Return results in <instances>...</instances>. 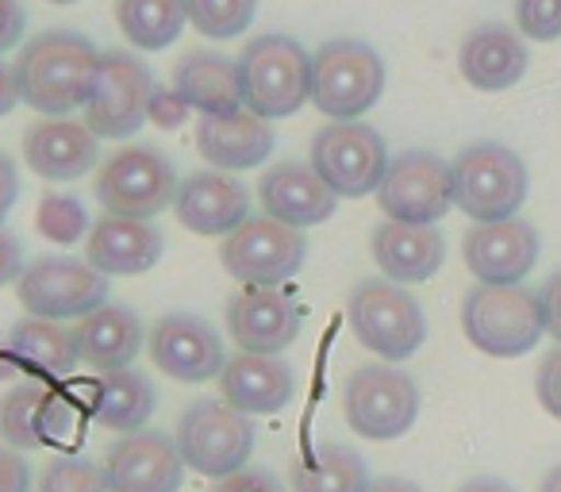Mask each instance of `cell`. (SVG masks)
<instances>
[{
  "label": "cell",
  "mask_w": 561,
  "mask_h": 492,
  "mask_svg": "<svg viewBox=\"0 0 561 492\" xmlns=\"http://www.w3.org/2000/svg\"><path fill=\"white\" fill-rule=\"evenodd\" d=\"M12 70H16L20 101L47 119H66L89 104L101 70V50L81 32H43L20 50Z\"/></svg>",
  "instance_id": "6da1fadb"
},
{
  "label": "cell",
  "mask_w": 561,
  "mask_h": 492,
  "mask_svg": "<svg viewBox=\"0 0 561 492\" xmlns=\"http://www.w3.org/2000/svg\"><path fill=\"white\" fill-rule=\"evenodd\" d=\"M242 108L262 119L297 116L312 101V55L289 35H257L239 55Z\"/></svg>",
  "instance_id": "7a4b0ae2"
},
{
  "label": "cell",
  "mask_w": 561,
  "mask_h": 492,
  "mask_svg": "<svg viewBox=\"0 0 561 492\" xmlns=\"http://www.w3.org/2000/svg\"><path fill=\"white\" fill-rule=\"evenodd\" d=\"M461 331L489 358H523L546 335L542 300L523 285H473L461 300Z\"/></svg>",
  "instance_id": "3957f363"
},
{
  "label": "cell",
  "mask_w": 561,
  "mask_h": 492,
  "mask_svg": "<svg viewBox=\"0 0 561 492\" xmlns=\"http://www.w3.org/2000/svg\"><path fill=\"white\" fill-rule=\"evenodd\" d=\"M454 173V208L466 211L473 224H496L512 219L527 201V165L504 142H469L450 162Z\"/></svg>",
  "instance_id": "277c9868"
},
{
  "label": "cell",
  "mask_w": 561,
  "mask_h": 492,
  "mask_svg": "<svg viewBox=\"0 0 561 492\" xmlns=\"http://www.w3.org/2000/svg\"><path fill=\"white\" fill-rule=\"evenodd\" d=\"M351 331L369 354L385 362H404L427 343V316L423 305L397 282H362L346 300Z\"/></svg>",
  "instance_id": "5b68a950"
},
{
  "label": "cell",
  "mask_w": 561,
  "mask_h": 492,
  "mask_svg": "<svg viewBox=\"0 0 561 492\" xmlns=\"http://www.w3.org/2000/svg\"><path fill=\"white\" fill-rule=\"evenodd\" d=\"M385 62L362 39H331L312 55V104L331 119H358L381 101Z\"/></svg>",
  "instance_id": "8992f818"
},
{
  "label": "cell",
  "mask_w": 561,
  "mask_h": 492,
  "mask_svg": "<svg viewBox=\"0 0 561 492\" xmlns=\"http://www.w3.org/2000/svg\"><path fill=\"white\" fill-rule=\"evenodd\" d=\"M173 443H178L185 469L219 481V477L247 469L254 454V420L227 400H196L181 412Z\"/></svg>",
  "instance_id": "52a82bcc"
},
{
  "label": "cell",
  "mask_w": 561,
  "mask_h": 492,
  "mask_svg": "<svg viewBox=\"0 0 561 492\" xmlns=\"http://www.w3.org/2000/svg\"><path fill=\"white\" fill-rule=\"evenodd\" d=\"M343 415L369 443H392L412 431L420 415V389L392 362H366L346 377Z\"/></svg>",
  "instance_id": "ba28073f"
},
{
  "label": "cell",
  "mask_w": 561,
  "mask_h": 492,
  "mask_svg": "<svg viewBox=\"0 0 561 492\" xmlns=\"http://www.w3.org/2000/svg\"><path fill=\"white\" fill-rule=\"evenodd\" d=\"M178 185V170L162 150L131 142V147H119L96 173V201L108 216L150 219L173 208Z\"/></svg>",
  "instance_id": "9c48e42d"
},
{
  "label": "cell",
  "mask_w": 561,
  "mask_h": 492,
  "mask_svg": "<svg viewBox=\"0 0 561 492\" xmlns=\"http://www.w3.org/2000/svg\"><path fill=\"white\" fill-rule=\"evenodd\" d=\"M154 93V73L131 50H104L89 93L85 127L96 139H127L147 124V104Z\"/></svg>",
  "instance_id": "30bf717a"
},
{
  "label": "cell",
  "mask_w": 561,
  "mask_h": 492,
  "mask_svg": "<svg viewBox=\"0 0 561 492\" xmlns=\"http://www.w3.org/2000/svg\"><path fill=\"white\" fill-rule=\"evenodd\" d=\"M16 297L27 316L39 320H85L101 305H108V277L78 259H35L16 282Z\"/></svg>",
  "instance_id": "8fae6325"
},
{
  "label": "cell",
  "mask_w": 561,
  "mask_h": 492,
  "mask_svg": "<svg viewBox=\"0 0 561 492\" xmlns=\"http://www.w3.org/2000/svg\"><path fill=\"white\" fill-rule=\"evenodd\" d=\"M312 170L328 181V188L343 201H362L377 193L385 170H389V150L385 139L362 119H343L316 131L312 139Z\"/></svg>",
  "instance_id": "7c38bea8"
},
{
  "label": "cell",
  "mask_w": 561,
  "mask_h": 492,
  "mask_svg": "<svg viewBox=\"0 0 561 492\" xmlns=\"http://www.w3.org/2000/svg\"><path fill=\"white\" fill-rule=\"evenodd\" d=\"M377 204L397 224L435 227L454 208L450 162L435 150H404L389 158V170L377 185Z\"/></svg>",
  "instance_id": "4fadbf2b"
},
{
  "label": "cell",
  "mask_w": 561,
  "mask_h": 492,
  "mask_svg": "<svg viewBox=\"0 0 561 492\" xmlns=\"http://www.w3.org/2000/svg\"><path fill=\"white\" fill-rule=\"evenodd\" d=\"M308 259V239L289 224L250 216L242 227H234L219 247L224 270L242 285H280L289 282Z\"/></svg>",
  "instance_id": "5bb4252c"
},
{
  "label": "cell",
  "mask_w": 561,
  "mask_h": 492,
  "mask_svg": "<svg viewBox=\"0 0 561 492\" xmlns=\"http://www.w3.org/2000/svg\"><path fill=\"white\" fill-rule=\"evenodd\" d=\"M150 358L165 377L185 385L216 381L227 366L224 335L208 320L188 312H170L150 331Z\"/></svg>",
  "instance_id": "9a60e30c"
},
{
  "label": "cell",
  "mask_w": 561,
  "mask_h": 492,
  "mask_svg": "<svg viewBox=\"0 0 561 492\" xmlns=\"http://www.w3.org/2000/svg\"><path fill=\"white\" fill-rule=\"evenodd\" d=\"M227 335L242 354H280L300 335V308L280 285H242L227 300Z\"/></svg>",
  "instance_id": "2e32d148"
},
{
  "label": "cell",
  "mask_w": 561,
  "mask_h": 492,
  "mask_svg": "<svg viewBox=\"0 0 561 492\" xmlns=\"http://www.w3.org/2000/svg\"><path fill=\"white\" fill-rule=\"evenodd\" d=\"M538 231L527 219H496V224H473L461 239L466 270L477 277V285H519L535 270Z\"/></svg>",
  "instance_id": "e0dca14e"
},
{
  "label": "cell",
  "mask_w": 561,
  "mask_h": 492,
  "mask_svg": "<svg viewBox=\"0 0 561 492\" xmlns=\"http://www.w3.org/2000/svg\"><path fill=\"white\" fill-rule=\"evenodd\" d=\"M185 481V461L162 431H131L104 458L108 492H178Z\"/></svg>",
  "instance_id": "ac0fdd59"
},
{
  "label": "cell",
  "mask_w": 561,
  "mask_h": 492,
  "mask_svg": "<svg viewBox=\"0 0 561 492\" xmlns=\"http://www.w3.org/2000/svg\"><path fill=\"white\" fill-rule=\"evenodd\" d=\"M173 216L185 231L193 234H231L250 219V188L234 173L224 170H201L188 173L173 196Z\"/></svg>",
  "instance_id": "d6986e66"
},
{
  "label": "cell",
  "mask_w": 561,
  "mask_h": 492,
  "mask_svg": "<svg viewBox=\"0 0 561 492\" xmlns=\"http://www.w3.org/2000/svg\"><path fill=\"white\" fill-rule=\"evenodd\" d=\"M262 208L277 224H289L297 231L316 224H328L339 208V196L328 188V181L312 170V162H277L262 173Z\"/></svg>",
  "instance_id": "ffe728a7"
},
{
  "label": "cell",
  "mask_w": 561,
  "mask_h": 492,
  "mask_svg": "<svg viewBox=\"0 0 561 492\" xmlns=\"http://www.w3.org/2000/svg\"><path fill=\"white\" fill-rule=\"evenodd\" d=\"M527 66V39L507 24H481L461 39L458 70L481 93H504V89L519 85Z\"/></svg>",
  "instance_id": "44dd1931"
},
{
  "label": "cell",
  "mask_w": 561,
  "mask_h": 492,
  "mask_svg": "<svg viewBox=\"0 0 561 492\" xmlns=\"http://www.w3.org/2000/svg\"><path fill=\"white\" fill-rule=\"evenodd\" d=\"M219 392L242 415H277L297 392L289 362L277 354H234L219 374Z\"/></svg>",
  "instance_id": "7402d4cb"
},
{
  "label": "cell",
  "mask_w": 561,
  "mask_h": 492,
  "mask_svg": "<svg viewBox=\"0 0 561 492\" xmlns=\"http://www.w3.org/2000/svg\"><path fill=\"white\" fill-rule=\"evenodd\" d=\"M162 231L150 219L104 216L89 231V266L101 270L104 277H135L147 274L162 259Z\"/></svg>",
  "instance_id": "603a6c76"
},
{
  "label": "cell",
  "mask_w": 561,
  "mask_h": 492,
  "mask_svg": "<svg viewBox=\"0 0 561 492\" xmlns=\"http://www.w3.org/2000/svg\"><path fill=\"white\" fill-rule=\"evenodd\" d=\"M369 247H374V262L381 266V274L397 285L431 282L446 262V239L438 234V227L423 224L385 219L381 227H374Z\"/></svg>",
  "instance_id": "cb8c5ba5"
},
{
  "label": "cell",
  "mask_w": 561,
  "mask_h": 492,
  "mask_svg": "<svg viewBox=\"0 0 561 492\" xmlns=\"http://www.w3.org/2000/svg\"><path fill=\"white\" fill-rule=\"evenodd\" d=\"M96 135L85 127V119H39L24 135V158L32 173L47 181H78L96 165Z\"/></svg>",
  "instance_id": "d4e9b609"
},
{
  "label": "cell",
  "mask_w": 561,
  "mask_h": 492,
  "mask_svg": "<svg viewBox=\"0 0 561 492\" xmlns=\"http://www.w3.org/2000/svg\"><path fill=\"white\" fill-rule=\"evenodd\" d=\"M196 150L211 162V170L239 173L254 170L273 155V127L270 119L254 112H234V116H201L196 124Z\"/></svg>",
  "instance_id": "484cf974"
},
{
  "label": "cell",
  "mask_w": 561,
  "mask_h": 492,
  "mask_svg": "<svg viewBox=\"0 0 561 492\" xmlns=\"http://www.w3.org/2000/svg\"><path fill=\"white\" fill-rule=\"evenodd\" d=\"M173 89L201 116H234V112H242L239 58H227L219 50H188L173 66Z\"/></svg>",
  "instance_id": "4316f807"
},
{
  "label": "cell",
  "mask_w": 561,
  "mask_h": 492,
  "mask_svg": "<svg viewBox=\"0 0 561 492\" xmlns=\"http://www.w3.org/2000/svg\"><path fill=\"white\" fill-rule=\"evenodd\" d=\"M4 346H9L12 362H16L32 381H43V385L62 381V377H70L73 369L81 366L78 339L58 320L24 316L20 323H12Z\"/></svg>",
  "instance_id": "83f0119b"
},
{
  "label": "cell",
  "mask_w": 561,
  "mask_h": 492,
  "mask_svg": "<svg viewBox=\"0 0 561 492\" xmlns=\"http://www.w3.org/2000/svg\"><path fill=\"white\" fill-rule=\"evenodd\" d=\"M78 354L89 369L112 374V369H131V362L142 351V323L131 308L101 305L73 328Z\"/></svg>",
  "instance_id": "f1b7e54d"
},
{
  "label": "cell",
  "mask_w": 561,
  "mask_h": 492,
  "mask_svg": "<svg viewBox=\"0 0 561 492\" xmlns=\"http://www.w3.org/2000/svg\"><path fill=\"white\" fill-rule=\"evenodd\" d=\"M89 389V415H93L101 427L119 431V435H131V431H142L147 420L158 408V392L139 369H112V374H101Z\"/></svg>",
  "instance_id": "f546056e"
},
{
  "label": "cell",
  "mask_w": 561,
  "mask_h": 492,
  "mask_svg": "<svg viewBox=\"0 0 561 492\" xmlns=\"http://www.w3.org/2000/svg\"><path fill=\"white\" fill-rule=\"evenodd\" d=\"M293 492H366L369 466L354 446L320 443L308 458H297L289 466Z\"/></svg>",
  "instance_id": "4dcf8cb0"
},
{
  "label": "cell",
  "mask_w": 561,
  "mask_h": 492,
  "mask_svg": "<svg viewBox=\"0 0 561 492\" xmlns=\"http://www.w3.org/2000/svg\"><path fill=\"white\" fill-rule=\"evenodd\" d=\"M185 20V0H116V24L135 50L173 47Z\"/></svg>",
  "instance_id": "1f68e13d"
},
{
  "label": "cell",
  "mask_w": 561,
  "mask_h": 492,
  "mask_svg": "<svg viewBox=\"0 0 561 492\" xmlns=\"http://www.w3.org/2000/svg\"><path fill=\"white\" fill-rule=\"evenodd\" d=\"M50 385L24 381L0 397V438L12 450H39V408Z\"/></svg>",
  "instance_id": "d6a6232c"
},
{
  "label": "cell",
  "mask_w": 561,
  "mask_h": 492,
  "mask_svg": "<svg viewBox=\"0 0 561 492\" xmlns=\"http://www.w3.org/2000/svg\"><path fill=\"white\" fill-rule=\"evenodd\" d=\"M89 420H93L89 404H81L73 392L47 389L43 408H39V443L55 446V450H73V446H81V435H85Z\"/></svg>",
  "instance_id": "836d02e7"
},
{
  "label": "cell",
  "mask_w": 561,
  "mask_h": 492,
  "mask_svg": "<svg viewBox=\"0 0 561 492\" xmlns=\"http://www.w3.org/2000/svg\"><path fill=\"white\" fill-rule=\"evenodd\" d=\"M257 0H185V16L208 39H234L254 24Z\"/></svg>",
  "instance_id": "e575fe53"
},
{
  "label": "cell",
  "mask_w": 561,
  "mask_h": 492,
  "mask_svg": "<svg viewBox=\"0 0 561 492\" xmlns=\"http://www.w3.org/2000/svg\"><path fill=\"white\" fill-rule=\"evenodd\" d=\"M35 227H39L43 239L70 247V242H78L81 234H89V211L78 196L47 193L39 201V211H35Z\"/></svg>",
  "instance_id": "d590c367"
},
{
  "label": "cell",
  "mask_w": 561,
  "mask_h": 492,
  "mask_svg": "<svg viewBox=\"0 0 561 492\" xmlns=\"http://www.w3.org/2000/svg\"><path fill=\"white\" fill-rule=\"evenodd\" d=\"M35 492H108L104 484V466L89 458H78V454H62L55 458L47 469H43Z\"/></svg>",
  "instance_id": "8d00e7d4"
},
{
  "label": "cell",
  "mask_w": 561,
  "mask_h": 492,
  "mask_svg": "<svg viewBox=\"0 0 561 492\" xmlns=\"http://www.w3.org/2000/svg\"><path fill=\"white\" fill-rule=\"evenodd\" d=\"M515 32L523 39H561V0H515Z\"/></svg>",
  "instance_id": "74e56055"
},
{
  "label": "cell",
  "mask_w": 561,
  "mask_h": 492,
  "mask_svg": "<svg viewBox=\"0 0 561 492\" xmlns=\"http://www.w3.org/2000/svg\"><path fill=\"white\" fill-rule=\"evenodd\" d=\"M535 392H538V404H542V412L553 415V420H561V346H553V351L538 362Z\"/></svg>",
  "instance_id": "f35d334b"
},
{
  "label": "cell",
  "mask_w": 561,
  "mask_h": 492,
  "mask_svg": "<svg viewBox=\"0 0 561 492\" xmlns=\"http://www.w3.org/2000/svg\"><path fill=\"white\" fill-rule=\"evenodd\" d=\"M188 104H185V96L178 93L173 85H154V93H150V104H147V119L154 127H162V131H173V127H181L185 124V116H188Z\"/></svg>",
  "instance_id": "ab89813d"
},
{
  "label": "cell",
  "mask_w": 561,
  "mask_h": 492,
  "mask_svg": "<svg viewBox=\"0 0 561 492\" xmlns=\"http://www.w3.org/2000/svg\"><path fill=\"white\" fill-rule=\"evenodd\" d=\"M211 492H285V484H280L277 473H270V469L247 466L231 477H219V481L211 484Z\"/></svg>",
  "instance_id": "60d3db41"
},
{
  "label": "cell",
  "mask_w": 561,
  "mask_h": 492,
  "mask_svg": "<svg viewBox=\"0 0 561 492\" xmlns=\"http://www.w3.org/2000/svg\"><path fill=\"white\" fill-rule=\"evenodd\" d=\"M0 492H32V466L12 446H0Z\"/></svg>",
  "instance_id": "b9f144b4"
},
{
  "label": "cell",
  "mask_w": 561,
  "mask_h": 492,
  "mask_svg": "<svg viewBox=\"0 0 561 492\" xmlns=\"http://www.w3.org/2000/svg\"><path fill=\"white\" fill-rule=\"evenodd\" d=\"M27 32V12L20 0H0V55L12 50Z\"/></svg>",
  "instance_id": "7bdbcfd3"
},
{
  "label": "cell",
  "mask_w": 561,
  "mask_h": 492,
  "mask_svg": "<svg viewBox=\"0 0 561 492\" xmlns=\"http://www.w3.org/2000/svg\"><path fill=\"white\" fill-rule=\"evenodd\" d=\"M538 300H542V320H546V335L558 339L561 346V270H553L550 277L538 289Z\"/></svg>",
  "instance_id": "ee69618b"
},
{
  "label": "cell",
  "mask_w": 561,
  "mask_h": 492,
  "mask_svg": "<svg viewBox=\"0 0 561 492\" xmlns=\"http://www.w3.org/2000/svg\"><path fill=\"white\" fill-rule=\"evenodd\" d=\"M24 266H27V262H24V242H20L12 231H4V227H0V285L20 282Z\"/></svg>",
  "instance_id": "f6af8a7d"
},
{
  "label": "cell",
  "mask_w": 561,
  "mask_h": 492,
  "mask_svg": "<svg viewBox=\"0 0 561 492\" xmlns=\"http://www.w3.org/2000/svg\"><path fill=\"white\" fill-rule=\"evenodd\" d=\"M16 196H20V173L16 162H12L4 150H0V227L9 219V211L16 208Z\"/></svg>",
  "instance_id": "bcb514c9"
},
{
  "label": "cell",
  "mask_w": 561,
  "mask_h": 492,
  "mask_svg": "<svg viewBox=\"0 0 561 492\" xmlns=\"http://www.w3.org/2000/svg\"><path fill=\"white\" fill-rule=\"evenodd\" d=\"M20 104V85H16V70L0 62V116H9Z\"/></svg>",
  "instance_id": "7dc6e473"
},
{
  "label": "cell",
  "mask_w": 561,
  "mask_h": 492,
  "mask_svg": "<svg viewBox=\"0 0 561 492\" xmlns=\"http://www.w3.org/2000/svg\"><path fill=\"white\" fill-rule=\"evenodd\" d=\"M366 492H423L415 481H408V477H377V481H369Z\"/></svg>",
  "instance_id": "c3c4849f"
},
{
  "label": "cell",
  "mask_w": 561,
  "mask_h": 492,
  "mask_svg": "<svg viewBox=\"0 0 561 492\" xmlns=\"http://www.w3.org/2000/svg\"><path fill=\"white\" fill-rule=\"evenodd\" d=\"M458 492H515V489L507 481H500V477H469Z\"/></svg>",
  "instance_id": "681fc988"
},
{
  "label": "cell",
  "mask_w": 561,
  "mask_h": 492,
  "mask_svg": "<svg viewBox=\"0 0 561 492\" xmlns=\"http://www.w3.org/2000/svg\"><path fill=\"white\" fill-rule=\"evenodd\" d=\"M538 492H561V461L553 469H546V477L538 481Z\"/></svg>",
  "instance_id": "f907efd6"
},
{
  "label": "cell",
  "mask_w": 561,
  "mask_h": 492,
  "mask_svg": "<svg viewBox=\"0 0 561 492\" xmlns=\"http://www.w3.org/2000/svg\"><path fill=\"white\" fill-rule=\"evenodd\" d=\"M50 4H78V0H50Z\"/></svg>",
  "instance_id": "816d5d0a"
}]
</instances>
